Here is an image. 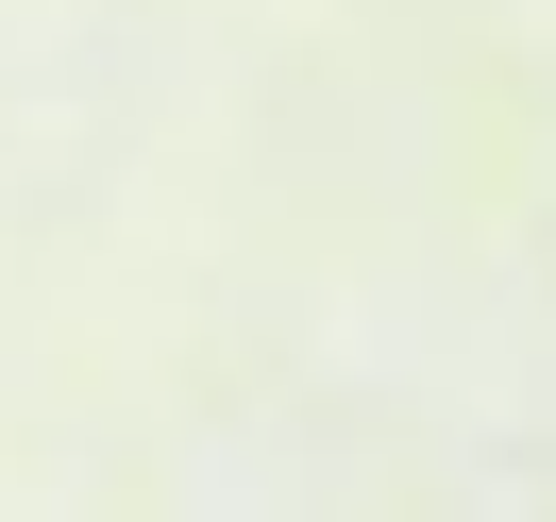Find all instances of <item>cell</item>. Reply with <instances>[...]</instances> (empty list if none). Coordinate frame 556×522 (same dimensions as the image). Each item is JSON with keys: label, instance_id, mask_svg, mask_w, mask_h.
<instances>
[]
</instances>
